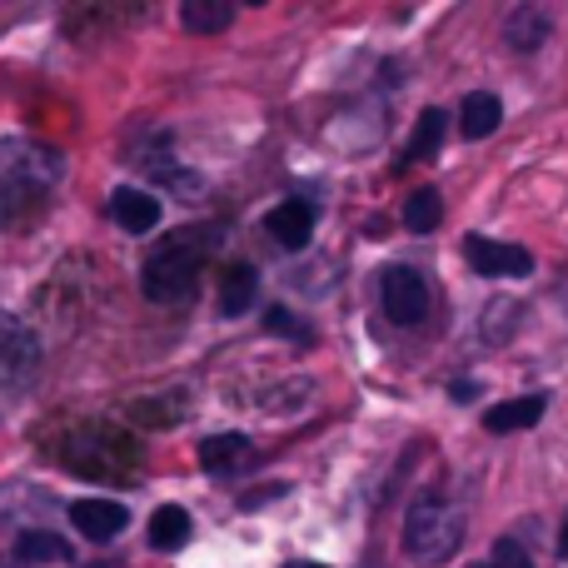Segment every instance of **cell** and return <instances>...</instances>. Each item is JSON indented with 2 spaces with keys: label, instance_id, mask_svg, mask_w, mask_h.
Segmentation results:
<instances>
[{
  "label": "cell",
  "instance_id": "1",
  "mask_svg": "<svg viewBox=\"0 0 568 568\" xmlns=\"http://www.w3.org/2000/svg\"><path fill=\"white\" fill-rule=\"evenodd\" d=\"M220 225H195V230H175V235H165L155 250H150L145 270H140V290H145V300L155 304H175L185 300L190 290H195L200 270L210 265V255H215L220 245Z\"/></svg>",
  "mask_w": 568,
  "mask_h": 568
},
{
  "label": "cell",
  "instance_id": "2",
  "mask_svg": "<svg viewBox=\"0 0 568 568\" xmlns=\"http://www.w3.org/2000/svg\"><path fill=\"white\" fill-rule=\"evenodd\" d=\"M60 175H65L60 150L26 135L0 140V225H16L40 195L60 185Z\"/></svg>",
  "mask_w": 568,
  "mask_h": 568
},
{
  "label": "cell",
  "instance_id": "3",
  "mask_svg": "<svg viewBox=\"0 0 568 568\" xmlns=\"http://www.w3.org/2000/svg\"><path fill=\"white\" fill-rule=\"evenodd\" d=\"M459 539H464V519L449 499H439V494L414 499L409 519H404V549H409V559L444 564L459 554Z\"/></svg>",
  "mask_w": 568,
  "mask_h": 568
},
{
  "label": "cell",
  "instance_id": "4",
  "mask_svg": "<svg viewBox=\"0 0 568 568\" xmlns=\"http://www.w3.org/2000/svg\"><path fill=\"white\" fill-rule=\"evenodd\" d=\"M65 464L95 484H105V479L135 484L140 449H135V439H125V434H115V429H80V434H70V444H65Z\"/></svg>",
  "mask_w": 568,
  "mask_h": 568
},
{
  "label": "cell",
  "instance_id": "5",
  "mask_svg": "<svg viewBox=\"0 0 568 568\" xmlns=\"http://www.w3.org/2000/svg\"><path fill=\"white\" fill-rule=\"evenodd\" d=\"M40 369V339L26 320L0 310V389H26Z\"/></svg>",
  "mask_w": 568,
  "mask_h": 568
},
{
  "label": "cell",
  "instance_id": "6",
  "mask_svg": "<svg viewBox=\"0 0 568 568\" xmlns=\"http://www.w3.org/2000/svg\"><path fill=\"white\" fill-rule=\"evenodd\" d=\"M379 300H384V314H389L394 324L414 329V324L429 314V284H424L419 270L389 265V270L379 275Z\"/></svg>",
  "mask_w": 568,
  "mask_h": 568
},
{
  "label": "cell",
  "instance_id": "7",
  "mask_svg": "<svg viewBox=\"0 0 568 568\" xmlns=\"http://www.w3.org/2000/svg\"><path fill=\"white\" fill-rule=\"evenodd\" d=\"M464 260H469L474 275H489V280H519L534 270V255L519 245H504V240L489 235H469L464 240Z\"/></svg>",
  "mask_w": 568,
  "mask_h": 568
},
{
  "label": "cell",
  "instance_id": "8",
  "mask_svg": "<svg viewBox=\"0 0 568 568\" xmlns=\"http://www.w3.org/2000/svg\"><path fill=\"white\" fill-rule=\"evenodd\" d=\"M314 220H320V210H314L310 200H280L265 215V235L275 240L280 250H304L314 235Z\"/></svg>",
  "mask_w": 568,
  "mask_h": 568
},
{
  "label": "cell",
  "instance_id": "9",
  "mask_svg": "<svg viewBox=\"0 0 568 568\" xmlns=\"http://www.w3.org/2000/svg\"><path fill=\"white\" fill-rule=\"evenodd\" d=\"M70 524H75L90 544H110L125 534L130 514H125V504H115V499H75L70 504Z\"/></svg>",
  "mask_w": 568,
  "mask_h": 568
},
{
  "label": "cell",
  "instance_id": "10",
  "mask_svg": "<svg viewBox=\"0 0 568 568\" xmlns=\"http://www.w3.org/2000/svg\"><path fill=\"white\" fill-rule=\"evenodd\" d=\"M110 215H115V225L130 230V235H150V230L160 225V200L150 195V190L120 185L115 195H110Z\"/></svg>",
  "mask_w": 568,
  "mask_h": 568
},
{
  "label": "cell",
  "instance_id": "11",
  "mask_svg": "<svg viewBox=\"0 0 568 568\" xmlns=\"http://www.w3.org/2000/svg\"><path fill=\"white\" fill-rule=\"evenodd\" d=\"M250 459H255V449H250L245 434H215V439L200 444V464H205L210 474H235V469H245Z\"/></svg>",
  "mask_w": 568,
  "mask_h": 568
},
{
  "label": "cell",
  "instance_id": "12",
  "mask_svg": "<svg viewBox=\"0 0 568 568\" xmlns=\"http://www.w3.org/2000/svg\"><path fill=\"white\" fill-rule=\"evenodd\" d=\"M544 419V394H524V399H509V404H494L484 414V429L494 434H514V429H534Z\"/></svg>",
  "mask_w": 568,
  "mask_h": 568
},
{
  "label": "cell",
  "instance_id": "13",
  "mask_svg": "<svg viewBox=\"0 0 568 568\" xmlns=\"http://www.w3.org/2000/svg\"><path fill=\"white\" fill-rule=\"evenodd\" d=\"M190 544V514L180 509V504H160L155 514H150V549L160 554H175Z\"/></svg>",
  "mask_w": 568,
  "mask_h": 568
},
{
  "label": "cell",
  "instance_id": "14",
  "mask_svg": "<svg viewBox=\"0 0 568 568\" xmlns=\"http://www.w3.org/2000/svg\"><path fill=\"white\" fill-rule=\"evenodd\" d=\"M499 120H504V105H499V95H489V90H474V95L464 100V110H459V130H464V140H484V135H494V130H499Z\"/></svg>",
  "mask_w": 568,
  "mask_h": 568
},
{
  "label": "cell",
  "instance_id": "15",
  "mask_svg": "<svg viewBox=\"0 0 568 568\" xmlns=\"http://www.w3.org/2000/svg\"><path fill=\"white\" fill-rule=\"evenodd\" d=\"M549 30H554L549 10H539V6H519V10L509 16V26H504V40H509L514 50H539L544 40H549Z\"/></svg>",
  "mask_w": 568,
  "mask_h": 568
},
{
  "label": "cell",
  "instance_id": "16",
  "mask_svg": "<svg viewBox=\"0 0 568 568\" xmlns=\"http://www.w3.org/2000/svg\"><path fill=\"white\" fill-rule=\"evenodd\" d=\"M230 20H235L230 0H185L180 6V26L195 36H220V30H230Z\"/></svg>",
  "mask_w": 568,
  "mask_h": 568
},
{
  "label": "cell",
  "instance_id": "17",
  "mask_svg": "<svg viewBox=\"0 0 568 568\" xmlns=\"http://www.w3.org/2000/svg\"><path fill=\"white\" fill-rule=\"evenodd\" d=\"M60 559H70V549H65V539H60V534L26 529L16 539V564L20 568H26V564H60Z\"/></svg>",
  "mask_w": 568,
  "mask_h": 568
},
{
  "label": "cell",
  "instance_id": "18",
  "mask_svg": "<svg viewBox=\"0 0 568 568\" xmlns=\"http://www.w3.org/2000/svg\"><path fill=\"white\" fill-rule=\"evenodd\" d=\"M439 220H444L439 190H414V195L404 200V225H409L414 235H429V230H439Z\"/></svg>",
  "mask_w": 568,
  "mask_h": 568
},
{
  "label": "cell",
  "instance_id": "19",
  "mask_svg": "<svg viewBox=\"0 0 568 568\" xmlns=\"http://www.w3.org/2000/svg\"><path fill=\"white\" fill-rule=\"evenodd\" d=\"M255 290H260L255 270H250V265H235V270L225 275V290H220V310H225V314H245L250 304H255Z\"/></svg>",
  "mask_w": 568,
  "mask_h": 568
},
{
  "label": "cell",
  "instance_id": "20",
  "mask_svg": "<svg viewBox=\"0 0 568 568\" xmlns=\"http://www.w3.org/2000/svg\"><path fill=\"white\" fill-rule=\"evenodd\" d=\"M439 145H444V110H424L419 125H414L409 150H404V160H429Z\"/></svg>",
  "mask_w": 568,
  "mask_h": 568
},
{
  "label": "cell",
  "instance_id": "21",
  "mask_svg": "<svg viewBox=\"0 0 568 568\" xmlns=\"http://www.w3.org/2000/svg\"><path fill=\"white\" fill-rule=\"evenodd\" d=\"M469 568H534V564H529V554H524L514 539H499L489 559H484V564H469Z\"/></svg>",
  "mask_w": 568,
  "mask_h": 568
},
{
  "label": "cell",
  "instance_id": "22",
  "mask_svg": "<svg viewBox=\"0 0 568 568\" xmlns=\"http://www.w3.org/2000/svg\"><path fill=\"white\" fill-rule=\"evenodd\" d=\"M265 329H275V334H284V339H310V329H304V324H294V314L290 310H270L265 314Z\"/></svg>",
  "mask_w": 568,
  "mask_h": 568
},
{
  "label": "cell",
  "instance_id": "23",
  "mask_svg": "<svg viewBox=\"0 0 568 568\" xmlns=\"http://www.w3.org/2000/svg\"><path fill=\"white\" fill-rule=\"evenodd\" d=\"M559 554H564V564H568V519H564V534H559Z\"/></svg>",
  "mask_w": 568,
  "mask_h": 568
},
{
  "label": "cell",
  "instance_id": "24",
  "mask_svg": "<svg viewBox=\"0 0 568 568\" xmlns=\"http://www.w3.org/2000/svg\"><path fill=\"white\" fill-rule=\"evenodd\" d=\"M290 568H324V564H310V559H300V564H290Z\"/></svg>",
  "mask_w": 568,
  "mask_h": 568
},
{
  "label": "cell",
  "instance_id": "25",
  "mask_svg": "<svg viewBox=\"0 0 568 568\" xmlns=\"http://www.w3.org/2000/svg\"><path fill=\"white\" fill-rule=\"evenodd\" d=\"M0 568H20V564H6V559H0Z\"/></svg>",
  "mask_w": 568,
  "mask_h": 568
}]
</instances>
